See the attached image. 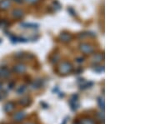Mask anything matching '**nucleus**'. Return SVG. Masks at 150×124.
Segmentation results:
<instances>
[{"mask_svg":"<svg viewBox=\"0 0 150 124\" xmlns=\"http://www.w3.org/2000/svg\"><path fill=\"white\" fill-rule=\"evenodd\" d=\"M71 70H72V65L69 63H63L59 66V71L61 73L66 74V73H69Z\"/></svg>","mask_w":150,"mask_h":124,"instance_id":"obj_1","label":"nucleus"},{"mask_svg":"<svg viewBox=\"0 0 150 124\" xmlns=\"http://www.w3.org/2000/svg\"><path fill=\"white\" fill-rule=\"evenodd\" d=\"M80 50L85 54H89L93 51V49L87 43H83V44H80Z\"/></svg>","mask_w":150,"mask_h":124,"instance_id":"obj_2","label":"nucleus"},{"mask_svg":"<svg viewBox=\"0 0 150 124\" xmlns=\"http://www.w3.org/2000/svg\"><path fill=\"white\" fill-rule=\"evenodd\" d=\"M11 6L10 0H2L0 2V8L2 10H7Z\"/></svg>","mask_w":150,"mask_h":124,"instance_id":"obj_3","label":"nucleus"},{"mask_svg":"<svg viewBox=\"0 0 150 124\" xmlns=\"http://www.w3.org/2000/svg\"><path fill=\"white\" fill-rule=\"evenodd\" d=\"M23 15V11L21 9H18V8H16V9L13 10V12H12V16L14 18H20Z\"/></svg>","mask_w":150,"mask_h":124,"instance_id":"obj_4","label":"nucleus"},{"mask_svg":"<svg viewBox=\"0 0 150 124\" xmlns=\"http://www.w3.org/2000/svg\"><path fill=\"white\" fill-rule=\"evenodd\" d=\"M14 71L16 73H24L26 71V67L23 64H18L16 66H14Z\"/></svg>","mask_w":150,"mask_h":124,"instance_id":"obj_5","label":"nucleus"},{"mask_svg":"<svg viewBox=\"0 0 150 124\" xmlns=\"http://www.w3.org/2000/svg\"><path fill=\"white\" fill-rule=\"evenodd\" d=\"M60 38L64 41V42H68V41H70L71 39V36L68 33H62V35L60 36Z\"/></svg>","mask_w":150,"mask_h":124,"instance_id":"obj_6","label":"nucleus"},{"mask_svg":"<svg viewBox=\"0 0 150 124\" xmlns=\"http://www.w3.org/2000/svg\"><path fill=\"white\" fill-rule=\"evenodd\" d=\"M24 116H25V114L23 113H18L15 114V116H14V120L19 122V121H21L22 119L24 118Z\"/></svg>","mask_w":150,"mask_h":124,"instance_id":"obj_7","label":"nucleus"},{"mask_svg":"<svg viewBox=\"0 0 150 124\" xmlns=\"http://www.w3.org/2000/svg\"><path fill=\"white\" fill-rule=\"evenodd\" d=\"M9 75V72L7 70L6 68H2L0 71V76L3 78H7L8 76Z\"/></svg>","mask_w":150,"mask_h":124,"instance_id":"obj_8","label":"nucleus"},{"mask_svg":"<svg viewBox=\"0 0 150 124\" xmlns=\"http://www.w3.org/2000/svg\"><path fill=\"white\" fill-rule=\"evenodd\" d=\"M83 124H94V123L92 121V120H90V119H85V120H83V123H82Z\"/></svg>","mask_w":150,"mask_h":124,"instance_id":"obj_9","label":"nucleus"},{"mask_svg":"<svg viewBox=\"0 0 150 124\" xmlns=\"http://www.w3.org/2000/svg\"><path fill=\"white\" fill-rule=\"evenodd\" d=\"M24 1L29 4H37L39 0H24Z\"/></svg>","mask_w":150,"mask_h":124,"instance_id":"obj_10","label":"nucleus"},{"mask_svg":"<svg viewBox=\"0 0 150 124\" xmlns=\"http://www.w3.org/2000/svg\"><path fill=\"white\" fill-rule=\"evenodd\" d=\"M98 102H99V103H100V105H102V108L103 109V107H104V105H103V103L102 99H101V98H99Z\"/></svg>","mask_w":150,"mask_h":124,"instance_id":"obj_11","label":"nucleus"},{"mask_svg":"<svg viewBox=\"0 0 150 124\" xmlns=\"http://www.w3.org/2000/svg\"><path fill=\"white\" fill-rule=\"evenodd\" d=\"M29 124H31V123H29Z\"/></svg>","mask_w":150,"mask_h":124,"instance_id":"obj_12","label":"nucleus"}]
</instances>
